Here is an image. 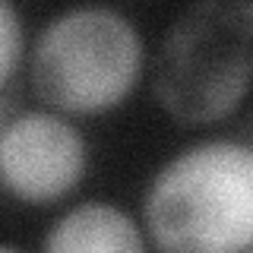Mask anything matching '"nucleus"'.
I'll return each instance as SVG.
<instances>
[{
    "instance_id": "nucleus-1",
    "label": "nucleus",
    "mask_w": 253,
    "mask_h": 253,
    "mask_svg": "<svg viewBox=\"0 0 253 253\" xmlns=\"http://www.w3.org/2000/svg\"><path fill=\"white\" fill-rule=\"evenodd\" d=\"M142 218L162 250H253V146L206 139L174 155L149 180Z\"/></svg>"
},
{
    "instance_id": "nucleus-2",
    "label": "nucleus",
    "mask_w": 253,
    "mask_h": 253,
    "mask_svg": "<svg viewBox=\"0 0 253 253\" xmlns=\"http://www.w3.org/2000/svg\"><path fill=\"white\" fill-rule=\"evenodd\" d=\"M253 89V0H193L165 32L152 92L180 124H215Z\"/></svg>"
},
{
    "instance_id": "nucleus-3",
    "label": "nucleus",
    "mask_w": 253,
    "mask_h": 253,
    "mask_svg": "<svg viewBox=\"0 0 253 253\" xmlns=\"http://www.w3.org/2000/svg\"><path fill=\"white\" fill-rule=\"evenodd\" d=\"M142 38L126 16L108 6L60 13L35 38L29 60L32 89L67 114H105L136 89Z\"/></svg>"
},
{
    "instance_id": "nucleus-4",
    "label": "nucleus",
    "mask_w": 253,
    "mask_h": 253,
    "mask_svg": "<svg viewBox=\"0 0 253 253\" xmlns=\"http://www.w3.org/2000/svg\"><path fill=\"white\" fill-rule=\"evenodd\" d=\"M85 174V139L47 111L10 117L0 133V177L16 200L44 206L67 196Z\"/></svg>"
},
{
    "instance_id": "nucleus-5",
    "label": "nucleus",
    "mask_w": 253,
    "mask_h": 253,
    "mask_svg": "<svg viewBox=\"0 0 253 253\" xmlns=\"http://www.w3.org/2000/svg\"><path fill=\"white\" fill-rule=\"evenodd\" d=\"M51 253H142L136 221L111 203H85L63 212L42 241Z\"/></svg>"
},
{
    "instance_id": "nucleus-6",
    "label": "nucleus",
    "mask_w": 253,
    "mask_h": 253,
    "mask_svg": "<svg viewBox=\"0 0 253 253\" xmlns=\"http://www.w3.org/2000/svg\"><path fill=\"white\" fill-rule=\"evenodd\" d=\"M0 10H3L0 22H3V89H6L16 73V63L22 57V26H19L13 0H0Z\"/></svg>"
},
{
    "instance_id": "nucleus-7",
    "label": "nucleus",
    "mask_w": 253,
    "mask_h": 253,
    "mask_svg": "<svg viewBox=\"0 0 253 253\" xmlns=\"http://www.w3.org/2000/svg\"><path fill=\"white\" fill-rule=\"evenodd\" d=\"M250 133H253V126H250Z\"/></svg>"
}]
</instances>
